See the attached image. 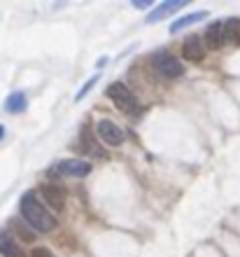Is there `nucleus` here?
<instances>
[{
    "mask_svg": "<svg viewBox=\"0 0 240 257\" xmlns=\"http://www.w3.org/2000/svg\"><path fill=\"white\" fill-rule=\"evenodd\" d=\"M182 54H184L187 61H193V63L203 61V59H205V45H203V38H200V35H189L187 40H184V45H182Z\"/></svg>",
    "mask_w": 240,
    "mask_h": 257,
    "instance_id": "obj_6",
    "label": "nucleus"
},
{
    "mask_svg": "<svg viewBox=\"0 0 240 257\" xmlns=\"http://www.w3.org/2000/svg\"><path fill=\"white\" fill-rule=\"evenodd\" d=\"M3 134H5V128H3V126H0V138H3Z\"/></svg>",
    "mask_w": 240,
    "mask_h": 257,
    "instance_id": "obj_19",
    "label": "nucleus"
},
{
    "mask_svg": "<svg viewBox=\"0 0 240 257\" xmlns=\"http://www.w3.org/2000/svg\"><path fill=\"white\" fill-rule=\"evenodd\" d=\"M105 94L124 115H133V117L140 115V101L135 98V94L124 84V82H112V84L107 87Z\"/></svg>",
    "mask_w": 240,
    "mask_h": 257,
    "instance_id": "obj_2",
    "label": "nucleus"
},
{
    "mask_svg": "<svg viewBox=\"0 0 240 257\" xmlns=\"http://www.w3.org/2000/svg\"><path fill=\"white\" fill-rule=\"evenodd\" d=\"M98 77H100V75H94V77H91V80H89L87 84H84V87L80 89V94H77V101H82V98H84V96L89 94V89H91V87L96 84V82H98Z\"/></svg>",
    "mask_w": 240,
    "mask_h": 257,
    "instance_id": "obj_16",
    "label": "nucleus"
},
{
    "mask_svg": "<svg viewBox=\"0 0 240 257\" xmlns=\"http://www.w3.org/2000/svg\"><path fill=\"white\" fill-rule=\"evenodd\" d=\"M207 12L203 10V12H191L187 14V17H182V19L173 21V26H170V33H180V31H184L187 26H193V24H198L200 19H205Z\"/></svg>",
    "mask_w": 240,
    "mask_h": 257,
    "instance_id": "obj_11",
    "label": "nucleus"
},
{
    "mask_svg": "<svg viewBox=\"0 0 240 257\" xmlns=\"http://www.w3.org/2000/svg\"><path fill=\"white\" fill-rule=\"evenodd\" d=\"M12 227H14V231L19 234V238H24L26 243H31V241L35 238V231L31 229L26 222H21V220H12Z\"/></svg>",
    "mask_w": 240,
    "mask_h": 257,
    "instance_id": "obj_15",
    "label": "nucleus"
},
{
    "mask_svg": "<svg viewBox=\"0 0 240 257\" xmlns=\"http://www.w3.org/2000/svg\"><path fill=\"white\" fill-rule=\"evenodd\" d=\"M0 255L3 257H24L19 241L10 231H0Z\"/></svg>",
    "mask_w": 240,
    "mask_h": 257,
    "instance_id": "obj_10",
    "label": "nucleus"
},
{
    "mask_svg": "<svg viewBox=\"0 0 240 257\" xmlns=\"http://www.w3.org/2000/svg\"><path fill=\"white\" fill-rule=\"evenodd\" d=\"M31 257H54V255H52V250H49V248L38 245V248H33V250H31Z\"/></svg>",
    "mask_w": 240,
    "mask_h": 257,
    "instance_id": "obj_17",
    "label": "nucleus"
},
{
    "mask_svg": "<svg viewBox=\"0 0 240 257\" xmlns=\"http://www.w3.org/2000/svg\"><path fill=\"white\" fill-rule=\"evenodd\" d=\"M96 136H98L105 145H110V148H117V145H121V143L126 141L124 128H121L119 124H114L112 119H100V122L96 124Z\"/></svg>",
    "mask_w": 240,
    "mask_h": 257,
    "instance_id": "obj_4",
    "label": "nucleus"
},
{
    "mask_svg": "<svg viewBox=\"0 0 240 257\" xmlns=\"http://www.w3.org/2000/svg\"><path fill=\"white\" fill-rule=\"evenodd\" d=\"M152 68L154 73L161 75V77H166V80H175V77H180L184 75V66L177 56H173L170 52H156L152 56Z\"/></svg>",
    "mask_w": 240,
    "mask_h": 257,
    "instance_id": "obj_3",
    "label": "nucleus"
},
{
    "mask_svg": "<svg viewBox=\"0 0 240 257\" xmlns=\"http://www.w3.org/2000/svg\"><path fill=\"white\" fill-rule=\"evenodd\" d=\"M224 42H226V38H224V24H221V21L210 24L207 31H205V35H203V45H205V49H219V47H224Z\"/></svg>",
    "mask_w": 240,
    "mask_h": 257,
    "instance_id": "obj_7",
    "label": "nucleus"
},
{
    "mask_svg": "<svg viewBox=\"0 0 240 257\" xmlns=\"http://www.w3.org/2000/svg\"><path fill=\"white\" fill-rule=\"evenodd\" d=\"M224 38L233 42L235 47H240V19H228L224 24Z\"/></svg>",
    "mask_w": 240,
    "mask_h": 257,
    "instance_id": "obj_14",
    "label": "nucleus"
},
{
    "mask_svg": "<svg viewBox=\"0 0 240 257\" xmlns=\"http://www.w3.org/2000/svg\"><path fill=\"white\" fill-rule=\"evenodd\" d=\"M82 143H84V148H87V152H91L94 157H98V159H105L107 152L105 150H100V145L91 138V128L84 126V131H82Z\"/></svg>",
    "mask_w": 240,
    "mask_h": 257,
    "instance_id": "obj_12",
    "label": "nucleus"
},
{
    "mask_svg": "<svg viewBox=\"0 0 240 257\" xmlns=\"http://www.w3.org/2000/svg\"><path fill=\"white\" fill-rule=\"evenodd\" d=\"M21 217H24V222L31 227L33 231H40V234H49V231L56 229V217L49 213L45 206L40 203V199L33 194V192H28V194L21 196Z\"/></svg>",
    "mask_w": 240,
    "mask_h": 257,
    "instance_id": "obj_1",
    "label": "nucleus"
},
{
    "mask_svg": "<svg viewBox=\"0 0 240 257\" xmlns=\"http://www.w3.org/2000/svg\"><path fill=\"white\" fill-rule=\"evenodd\" d=\"M26 105H28V101H26V94H24V91H14V94L5 101L7 112H14V115H17V112H24Z\"/></svg>",
    "mask_w": 240,
    "mask_h": 257,
    "instance_id": "obj_13",
    "label": "nucleus"
},
{
    "mask_svg": "<svg viewBox=\"0 0 240 257\" xmlns=\"http://www.w3.org/2000/svg\"><path fill=\"white\" fill-rule=\"evenodd\" d=\"M184 5H187V0H170V3H163V5H159L149 17H147V24H156V21L166 19V17H170L173 12L182 10Z\"/></svg>",
    "mask_w": 240,
    "mask_h": 257,
    "instance_id": "obj_9",
    "label": "nucleus"
},
{
    "mask_svg": "<svg viewBox=\"0 0 240 257\" xmlns=\"http://www.w3.org/2000/svg\"><path fill=\"white\" fill-rule=\"evenodd\" d=\"M42 199H45V203L52 206L54 210L66 208V192L61 190L59 185H45V187H42Z\"/></svg>",
    "mask_w": 240,
    "mask_h": 257,
    "instance_id": "obj_8",
    "label": "nucleus"
},
{
    "mask_svg": "<svg viewBox=\"0 0 240 257\" xmlns=\"http://www.w3.org/2000/svg\"><path fill=\"white\" fill-rule=\"evenodd\" d=\"M59 176H68V178H87L91 173V164L84 162V159H66V162L56 164V171Z\"/></svg>",
    "mask_w": 240,
    "mask_h": 257,
    "instance_id": "obj_5",
    "label": "nucleus"
},
{
    "mask_svg": "<svg viewBox=\"0 0 240 257\" xmlns=\"http://www.w3.org/2000/svg\"><path fill=\"white\" fill-rule=\"evenodd\" d=\"M133 5H135V7H140V10H142V7H152V3H149V0H135Z\"/></svg>",
    "mask_w": 240,
    "mask_h": 257,
    "instance_id": "obj_18",
    "label": "nucleus"
}]
</instances>
